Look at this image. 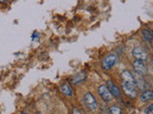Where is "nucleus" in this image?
I'll return each instance as SVG.
<instances>
[{
  "instance_id": "obj_1",
  "label": "nucleus",
  "mask_w": 153,
  "mask_h": 114,
  "mask_svg": "<svg viewBox=\"0 0 153 114\" xmlns=\"http://www.w3.org/2000/svg\"><path fill=\"white\" fill-rule=\"evenodd\" d=\"M83 101H84V104H85L86 106L88 107L89 109L96 110L98 109L97 100L92 93H90V92L85 93V95H84V97H83Z\"/></svg>"
},
{
  "instance_id": "obj_2",
  "label": "nucleus",
  "mask_w": 153,
  "mask_h": 114,
  "mask_svg": "<svg viewBox=\"0 0 153 114\" xmlns=\"http://www.w3.org/2000/svg\"><path fill=\"white\" fill-rule=\"evenodd\" d=\"M117 61V55L116 54H108L107 56L105 57V59L102 62V67L103 70H109L114 65H115Z\"/></svg>"
},
{
  "instance_id": "obj_3",
  "label": "nucleus",
  "mask_w": 153,
  "mask_h": 114,
  "mask_svg": "<svg viewBox=\"0 0 153 114\" xmlns=\"http://www.w3.org/2000/svg\"><path fill=\"white\" fill-rule=\"evenodd\" d=\"M98 92L100 95V97L103 99V101H105V102H109V101L112 100V94L110 93L109 89H107V87L105 86V85H102V86H100L98 87Z\"/></svg>"
},
{
  "instance_id": "obj_4",
  "label": "nucleus",
  "mask_w": 153,
  "mask_h": 114,
  "mask_svg": "<svg viewBox=\"0 0 153 114\" xmlns=\"http://www.w3.org/2000/svg\"><path fill=\"white\" fill-rule=\"evenodd\" d=\"M132 55H133V57L136 58V60H139V61H144L147 58V53H146V51L144 48H142L140 47H136L133 48Z\"/></svg>"
},
{
  "instance_id": "obj_5",
  "label": "nucleus",
  "mask_w": 153,
  "mask_h": 114,
  "mask_svg": "<svg viewBox=\"0 0 153 114\" xmlns=\"http://www.w3.org/2000/svg\"><path fill=\"white\" fill-rule=\"evenodd\" d=\"M122 87H123V90L125 91V93L127 96L135 97L136 95H137V92H136V89H135L136 86H134V85L123 82L122 83Z\"/></svg>"
},
{
  "instance_id": "obj_6",
  "label": "nucleus",
  "mask_w": 153,
  "mask_h": 114,
  "mask_svg": "<svg viewBox=\"0 0 153 114\" xmlns=\"http://www.w3.org/2000/svg\"><path fill=\"white\" fill-rule=\"evenodd\" d=\"M107 89H109L110 93L112 94V96L116 97V98H120L121 97V91H120L119 87L114 84L111 80H108L107 81Z\"/></svg>"
},
{
  "instance_id": "obj_7",
  "label": "nucleus",
  "mask_w": 153,
  "mask_h": 114,
  "mask_svg": "<svg viewBox=\"0 0 153 114\" xmlns=\"http://www.w3.org/2000/svg\"><path fill=\"white\" fill-rule=\"evenodd\" d=\"M121 77L123 79V82L129 83V84L134 85V86H137V81L135 80V78L133 77V75L129 72V71L123 70L122 72V74H121Z\"/></svg>"
},
{
  "instance_id": "obj_8",
  "label": "nucleus",
  "mask_w": 153,
  "mask_h": 114,
  "mask_svg": "<svg viewBox=\"0 0 153 114\" xmlns=\"http://www.w3.org/2000/svg\"><path fill=\"white\" fill-rule=\"evenodd\" d=\"M133 68H134L135 71L138 74H144L146 71V68L145 66V64L143 63V61L135 60L133 62Z\"/></svg>"
},
{
  "instance_id": "obj_9",
  "label": "nucleus",
  "mask_w": 153,
  "mask_h": 114,
  "mask_svg": "<svg viewBox=\"0 0 153 114\" xmlns=\"http://www.w3.org/2000/svg\"><path fill=\"white\" fill-rule=\"evenodd\" d=\"M60 90H61V92H62L64 95H66V96L71 97V96H72V94H73L72 87H71V86L68 83H64L63 85H61Z\"/></svg>"
},
{
  "instance_id": "obj_10",
  "label": "nucleus",
  "mask_w": 153,
  "mask_h": 114,
  "mask_svg": "<svg viewBox=\"0 0 153 114\" xmlns=\"http://www.w3.org/2000/svg\"><path fill=\"white\" fill-rule=\"evenodd\" d=\"M142 35L145 41L151 42L153 40V32L149 29H143L142 30Z\"/></svg>"
},
{
  "instance_id": "obj_11",
  "label": "nucleus",
  "mask_w": 153,
  "mask_h": 114,
  "mask_svg": "<svg viewBox=\"0 0 153 114\" xmlns=\"http://www.w3.org/2000/svg\"><path fill=\"white\" fill-rule=\"evenodd\" d=\"M85 78H86L85 72H80V73H78L77 75H75V76L73 77L72 83L75 84V85L80 84V83H81V82H83V81L85 80Z\"/></svg>"
},
{
  "instance_id": "obj_12",
  "label": "nucleus",
  "mask_w": 153,
  "mask_h": 114,
  "mask_svg": "<svg viewBox=\"0 0 153 114\" xmlns=\"http://www.w3.org/2000/svg\"><path fill=\"white\" fill-rule=\"evenodd\" d=\"M153 98V91L152 90H145L142 93L141 95V101L142 102H147Z\"/></svg>"
},
{
  "instance_id": "obj_13",
  "label": "nucleus",
  "mask_w": 153,
  "mask_h": 114,
  "mask_svg": "<svg viewBox=\"0 0 153 114\" xmlns=\"http://www.w3.org/2000/svg\"><path fill=\"white\" fill-rule=\"evenodd\" d=\"M109 114H121V109L117 106H113L109 109Z\"/></svg>"
},
{
  "instance_id": "obj_14",
  "label": "nucleus",
  "mask_w": 153,
  "mask_h": 114,
  "mask_svg": "<svg viewBox=\"0 0 153 114\" xmlns=\"http://www.w3.org/2000/svg\"><path fill=\"white\" fill-rule=\"evenodd\" d=\"M152 110H153V103H152L151 105L149 106L148 107H147V109H146L145 110V113H149L150 111H152Z\"/></svg>"
},
{
  "instance_id": "obj_15",
  "label": "nucleus",
  "mask_w": 153,
  "mask_h": 114,
  "mask_svg": "<svg viewBox=\"0 0 153 114\" xmlns=\"http://www.w3.org/2000/svg\"><path fill=\"white\" fill-rule=\"evenodd\" d=\"M21 114H28V113H26V112H23V113H21Z\"/></svg>"
},
{
  "instance_id": "obj_16",
  "label": "nucleus",
  "mask_w": 153,
  "mask_h": 114,
  "mask_svg": "<svg viewBox=\"0 0 153 114\" xmlns=\"http://www.w3.org/2000/svg\"><path fill=\"white\" fill-rule=\"evenodd\" d=\"M35 114H39V112H35Z\"/></svg>"
}]
</instances>
